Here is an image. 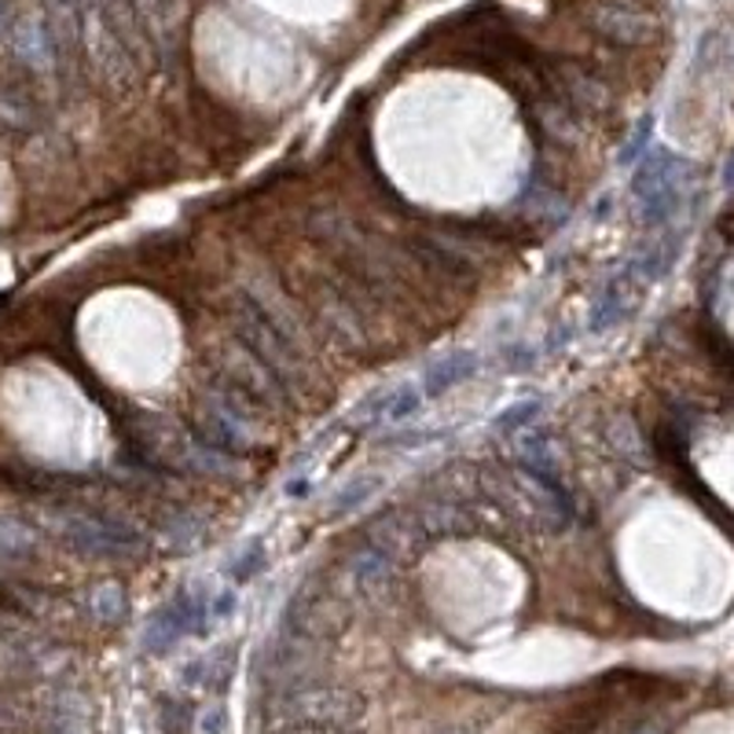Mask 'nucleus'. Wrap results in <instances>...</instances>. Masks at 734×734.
Wrapping results in <instances>:
<instances>
[{"label": "nucleus", "mask_w": 734, "mask_h": 734, "mask_svg": "<svg viewBox=\"0 0 734 734\" xmlns=\"http://www.w3.org/2000/svg\"><path fill=\"white\" fill-rule=\"evenodd\" d=\"M294 734H334L331 727H305V731H294Z\"/></svg>", "instance_id": "obj_2"}, {"label": "nucleus", "mask_w": 734, "mask_h": 734, "mask_svg": "<svg viewBox=\"0 0 734 734\" xmlns=\"http://www.w3.org/2000/svg\"><path fill=\"white\" fill-rule=\"evenodd\" d=\"M294 716L309 727H342L356 720V701L342 690H305L294 698Z\"/></svg>", "instance_id": "obj_1"}]
</instances>
